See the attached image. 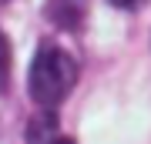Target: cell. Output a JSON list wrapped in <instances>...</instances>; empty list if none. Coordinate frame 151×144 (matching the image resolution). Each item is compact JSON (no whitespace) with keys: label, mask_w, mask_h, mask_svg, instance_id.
Segmentation results:
<instances>
[{"label":"cell","mask_w":151,"mask_h":144,"mask_svg":"<svg viewBox=\"0 0 151 144\" xmlns=\"http://www.w3.org/2000/svg\"><path fill=\"white\" fill-rule=\"evenodd\" d=\"M74 84H77L74 57L54 44H40V50L34 54V64H30V77H27V91L34 104L40 111H54L74 91Z\"/></svg>","instance_id":"6da1fadb"},{"label":"cell","mask_w":151,"mask_h":144,"mask_svg":"<svg viewBox=\"0 0 151 144\" xmlns=\"http://www.w3.org/2000/svg\"><path fill=\"white\" fill-rule=\"evenodd\" d=\"M54 131H57L54 111H44L40 117H34V121L27 124V144H54V141H60Z\"/></svg>","instance_id":"7a4b0ae2"},{"label":"cell","mask_w":151,"mask_h":144,"mask_svg":"<svg viewBox=\"0 0 151 144\" xmlns=\"http://www.w3.org/2000/svg\"><path fill=\"white\" fill-rule=\"evenodd\" d=\"M7 84H10V40L0 30V94L7 91Z\"/></svg>","instance_id":"3957f363"},{"label":"cell","mask_w":151,"mask_h":144,"mask_svg":"<svg viewBox=\"0 0 151 144\" xmlns=\"http://www.w3.org/2000/svg\"><path fill=\"white\" fill-rule=\"evenodd\" d=\"M108 4L121 7V10H134V7H141V4H145V0H108Z\"/></svg>","instance_id":"277c9868"},{"label":"cell","mask_w":151,"mask_h":144,"mask_svg":"<svg viewBox=\"0 0 151 144\" xmlns=\"http://www.w3.org/2000/svg\"><path fill=\"white\" fill-rule=\"evenodd\" d=\"M54 144H74V141H54Z\"/></svg>","instance_id":"5b68a950"}]
</instances>
